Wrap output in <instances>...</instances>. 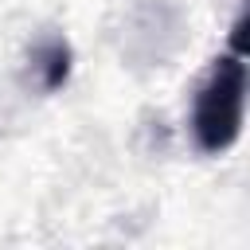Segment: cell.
<instances>
[{
	"mask_svg": "<svg viewBox=\"0 0 250 250\" xmlns=\"http://www.w3.org/2000/svg\"><path fill=\"white\" fill-rule=\"evenodd\" d=\"M35 70L43 90H59L70 78V47L62 39H47L43 47H35Z\"/></svg>",
	"mask_w": 250,
	"mask_h": 250,
	"instance_id": "2",
	"label": "cell"
},
{
	"mask_svg": "<svg viewBox=\"0 0 250 250\" xmlns=\"http://www.w3.org/2000/svg\"><path fill=\"white\" fill-rule=\"evenodd\" d=\"M246 109V62L242 55H223L207 70L191 105V137L203 152H227L242 133Z\"/></svg>",
	"mask_w": 250,
	"mask_h": 250,
	"instance_id": "1",
	"label": "cell"
}]
</instances>
